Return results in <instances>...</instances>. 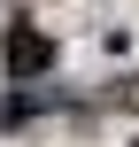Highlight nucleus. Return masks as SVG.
Instances as JSON below:
<instances>
[{
	"instance_id": "obj_1",
	"label": "nucleus",
	"mask_w": 139,
	"mask_h": 147,
	"mask_svg": "<svg viewBox=\"0 0 139 147\" xmlns=\"http://www.w3.org/2000/svg\"><path fill=\"white\" fill-rule=\"evenodd\" d=\"M0 54H8V78H15V85H23V78H39V70H54V39H46L39 23H15Z\"/></svg>"
}]
</instances>
